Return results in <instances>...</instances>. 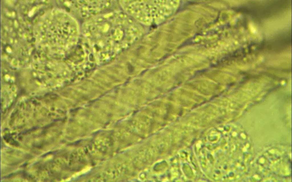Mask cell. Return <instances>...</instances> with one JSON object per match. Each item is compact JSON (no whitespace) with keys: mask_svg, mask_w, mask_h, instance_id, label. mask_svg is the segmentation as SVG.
Segmentation results:
<instances>
[{"mask_svg":"<svg viewBox=\"0 0 292 182\" xmlns=\"http://www.w3.org/2000/svg\"><path fill=\"white\" fill-rule=\"evenodd\" d=\"M71 7L75 10L83 17L92 16L110 7V1H71Z\"/></svg>","mask_w":292,"mask_h":182,"instance_id":"cell-1","label":"cell"}]
</instances>
